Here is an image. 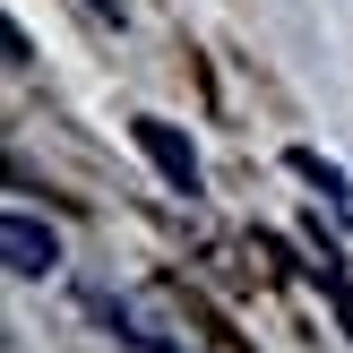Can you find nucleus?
Listing matches in <instances>:
<instances>
[{
	"label": "nucleus",
	"mask_w": 353,
	"mask_h": 353,
	"mask_svg": "<svg viewBox=\"0 0 353 353\" xmlns=\"http://www.w3.org/2000/svg\"><path fill=\"white\" fill-rule=\"evenodd\" d=\"M130 138H138V147H147V164L164 172V181L181 190V199H190V190H199V155H190V138L172 130V121H155V112H138V121H130Z\"/></svg>",
	"instance_id": "1"
},
{
	"label": "nucleus",
	"mask_w": 353,
	"mask_h": 353,
	"mask_svg": "<svg viewBox=\"0 0 353 353\" xmlns=\"http://www.w3.org/2000/svg\"><path fill=\"white\" fill-rule=\"evenodd\" d=\"M0 250H9V276H52V268H61V233H52V224H34L26 207L0 224Z\"/></svg>",
	"instance_id": "2"
},
{
	"label": "nucleus",
	"mask_w": 353,
	"mask_h": 353,
	"mask_svg": "<svg viewBox=\"0 0 353 353\" xmlns=\"http://www.w3.org/2000/svg\"><path fill=\"white\" fill-rule=\"evenodd\" d=\"M293 172H310V181H319V190H327V199H336V207H353L345 172H336V164H319V155H310V147H293Z\"/></svg>",
	"instance_id": "3"
}]
</instances>
